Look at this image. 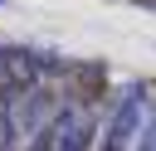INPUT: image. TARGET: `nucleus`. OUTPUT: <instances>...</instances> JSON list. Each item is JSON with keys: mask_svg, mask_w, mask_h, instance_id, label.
Instances as JSON below:
<instances>
[{"mask_svg": "<svg viewBox=\"0 0 156 151\" xmlns=\"http://www.w3.org/2000/svg\"><path fill=\"white\" fill-rule=\"evenodd\" d=\"M93 127H98V117H93L83 102L58 107V112L49 117V127L29 141V151H88V146H93Z\"/></svg>", "mask_w": 156, "mask_h": 151, "instance_id": "obj_1", "label": "nucleus"}, {"mask_svg": "<svg viewBox=\"0 0 156 151\" xmlns=\"http://www.w3.org/2000/svg\"><path fill=\"white\" fill-rule=\"evenodd\" d=\"M44 78V58L24 44H0V97H20Z\"/></svg>", "mask_w": 156, "mask_h": 151, "instance_id": "obj_2", "label": "nucleus"}, {"mask_svg": "<svg viewBox=\"0 0 156 151\" xmlns=\"http://www.w3.org/2000/svg\"><path fill=\"white\" fill-rule=\"evenodd\" d=\"M141 122H146V88L132 83L117 97V112H112V127H107V151H132Z\"/></svg>", "mask_w": 156, "mask_h": 151, "instance_id": "obj_3", "label": "nucleus"}, {"mask_svg": "<svg viewBox=\"0 0 156 151\" xmlns=\"http://www.w3.org/2000/svg\"><path fill=\"white\" fill-rule=\"evenodd\" d=\"M44 107H49V97H44V93H34V88H29V93H20V107H15L10 127H15V132H29V127H34V117H39Z\"/></svg>", "mask_w": 156, "mask_h": 151, "instance_id": "obj_4", "label": "nucleus"}, {"mask_svg": "<svg viewBox=\"0 0 156 151\" xmlns=\"http://www.w3.org/2000/svg\"><path fill=\"white\" fill-rule=\"evenodd\" d=\"M136 151H156V112H146V132H141Z\"/></svg>", "mask_w": 156, "mask_h": 151, "instance_id": "obj_5", "label": "nucleus"}]
</instances>
